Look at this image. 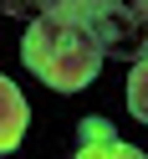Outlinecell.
<instances>
[{"instance_id":"obj_2","label":"cell","mask_w":148,"mask_h":159,"mask_svg":"<svg viewBox=\"0 0 148 159\" xmlns=\"http://www.w3.org/2000/svg\"><path fill=\"white\" fill-rule=\"evenodd\" d=\"M77 21L97 36L102 57H117V62L138 67L148 62V5H112V0H72Z\"/></svg>"},{"instance_id":"obj_5","label":"cell","mask_w":148,"mask_h":159,"mask_svg":"<svg viewBox=\"0 0 148 159\" xmlns=\"http://www.w3.org/2000/svg\"><path fill=\"white\" fill-rule=\"evenodd\" d=\"M77 159H148V154H138V149L123 144V139H112V144H87V149H77Z\"/></svg>"},{"instance_id":"obj_6","label":"cell","mask_w":148,"mask_h":159,"mask_svg":"<svg viewBox=\"0 0 148 159\" xmlns=\"http://www.w3.org/2000/svg\"><path fill=\"white\" fill-rule=\"evenodd\" d=\"M112 123L107 118H82V128H77V149H87V144H112Z\"/></svg>"},{"instance_id":"obj_1","label":"cell","mask_w":148,"mask_h":159,"mask_svg":"<svg viewBox=\"0 0 148 159\" xmlns=\"http://www.w3.org/2000/svg\"><path fill=\"white\" fill-rule=\"evenodd\" d=\"M21 62L56 93H82L102 67V46L77 21L72 0H61V5H46L21 36Z\"/></svg>"},{"instance_id":"obj_3","label":"cell","mask_w":148,"mask_h":159,"mask_svg":"<svg viewBox=\"0 0 148 159\" xmlns=\"http://www.w3.org/2000/svg\"><path fill=\"white\" fill-rule=\"evenodd\" d=\"M26 118H31V108H26L21 87H15L11 77H0V154H11L26 139Z\"/></svg>"},{"instance_id":"obj_4","label":"cell","mask_w":148,"mask_h":159,"mask_svg":"<svg viewBox=\"0 0 148 159\" xmlns=\"http://www.w3.org/2000/svg\"><path fill=\"white\" fill-rule=\"evenodd\" d=\"M128 108H133L138 123H148V62H138L128 72Z\"/></svg>"}]
</instances>
